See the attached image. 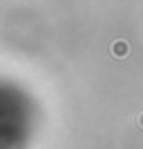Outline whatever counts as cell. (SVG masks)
Masks as SVG:
<instances>
[{"label":"cell","instance_id":"obj_1","mask_svg":"<svg viewBox=\"0 0 143 149\" xmlns=\"http://www.w3.org/2000/svg\"><path fill=\"white\" fill-rule=\"evenodd\" d=\"M114 44H116V46H114V55H116V57L126 55V53H128V46H126V42H124V40H122V42L118 40V42H114Z\"/></svg>","mask_w":143,"mask_h":149}]
</instances>
